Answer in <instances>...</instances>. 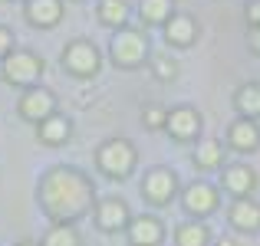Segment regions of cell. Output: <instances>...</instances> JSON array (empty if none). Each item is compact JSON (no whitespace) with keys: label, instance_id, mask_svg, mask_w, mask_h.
I'll list each match as a JSON object with an SVG mask.
<instances>
[{"label":"cell","instance_id":"obj_1","mask_svg":"<svg viewBox=\"0 0 260 246\" xmlns=\"http://www.w3.org/2000/svg\"><path fill=\"white\" fill-rule=\"evenodd\" d=\"M37 203L50 223H79L95 207V184L73 164H56L40 177Z\"/></svg>","mask_w":260,"mask_h":246},{"label":"cell","instance_id":"obj_2","mask_svg":"<svg viewBox=\"0 0 260 246\" xmlns=\"http://www.w3.org/2000/svg\"><path fill=\"white\" fill-rule=\"evenodd\" d=\"M43 72H46V63H43V56L33 53V50H17V46H13V50L0 59V79H4L7 86L20 89V92L30 89V86H40Z\"/></svg>","mask_w":260,"mask_h":246},{"label":"cell","instance_id":"obj_3","mask_svg":"<svg viewBox=\"0 0 260 246\" xmlns=\"http://www.w3.org/2000/svg\"><path fill=\"white\" fill-rule=\"evenodd\" d=\"M152 56V46H148V36L135 26H122L119 33L109 43V59H112L119 69H142Z\"/></svg>","mask_w":260,"mask_h":246},{"label":"cell","instance_id":"obj_4","mask_svg":"<svg viewBox=\"0 0 260 246\" xmlns=\"http://www.w3.org/2000/svg\"><path fill=\"white\" fill-rule=\"evenodd\" d=\"M139 164V151L128 138H109L95 148V168L109 177V181H125Z\"/></svg>","mask_w":260,"mask_h":246},{"label":"cell","instance_id":"obj_5","mask_svg":"<svg viewBox=\"0 0 260 246\" xmlns=\"http://www.w3.org/2000/svg\"><path fill=\"white\" fill-rule=\"evenodd\" d=\"M63 69L76 79H92L102 69V53L92 39H70L63 46Z\"/></svg>","mask_w":260,"mask_h":246},{"label":"cell","instance_id":"obj_6","mask_svg":"<svg viewBox=\"0 0 260 246\" xmlns=\"http://www.w3.org/2000/svg\"><path fill=\"white\" fill-rule=\"evenodd\" d=\"M53 112H59V99L53 89L46 86H30L20 92L17 99V115L23 121H30V125H40L43 118H50Z\"/></svg>","mask_w":260,"mask_h":246},{"label":"cell","instance_id":"obj_7","mask_svg":"<svg viewBox=\"0 0 260 246\" xmlns=\"http://www.w3.org/2000/svg\"><path fill=\"white\" fill-rule=\"evenodd\" d=\"M142 197L148 207H168L178 197V174L168 168H152L142 177Z\"/></svg>","mask_w":260,"mask_h":246},{"label":"cell","instance_id":"obj_8","mask_svg":"<svg viewBox=\"0 0 260 246\" xmlns=\"http://www.w3.org/2000/svg\"><path fill=\"white\" fill-rule=\"evenodd\" d=\"M181 207H184V214H191L194 220H204V217H211L221 207V190L208 181H191L188 187L181 190Z\"/></svg>","mask_w":260,"mask_h":246},{"label":"cell","instance_id":"obj_9","mask_svg":"<svg viewBox=\"0 0 260 246\" xmlns=\"http://www.w3.org/2000/svg\"><path fill=\"white\" fill-rule=\"evenodd\" d=\"M92 220L102 233H122L128 227V220H132V210H128V203L122 197H102L92 207Z\"/></svg>","mask_w":260,"mask_h":246},{"label":"cell","instance_id":"obj_10","mask_svg":"<svg viewBox=\"0 0 260 246\" xmlns=\"http://www.w3.org/2000/svg\"><path fill=\"white\" fill-rule=\"evenodd\" d=\"M204 121H201V112L191 105H178V108H168V121H165V132L172 135L178 145H188V141H198Z\"/></svg>","mask_w":260,"mask_h":246},{"label":"cell","instance_id":"obj_11","mask_svg":"<svg viewBox=\"0 0 260 246\" xmlns=\"http://www.w3.org/2000/svg\"><path fill=\"white\" fill-rule=\"evenodd\" d=\"M257 171L250 168V164H228V168L221 171V190H228V197H254L257 190Z\"/></svg>","mask_w":260,"mask_h":246},{"label":"cell","instance_id":"obj_12","mask_svg":"<svg viewBox=\"0 0 260 246\" xmlns=\"http://www.w3.org/2000/svg\"><path fill=\"white\" fill-rule=\"evenodd\" d=\"M125 233H128V246H161L165 243V223L155 214H142L128 220Z\"/></svg>","mask_w":260,"mask_h":246},{"label":"cell","instance_id":"obj_13","mask_svg":"<svg viewBox=\"0 0 260 246\" xmlns=\"http://www.w3.org/2000/svg\"><path fill=\"white\" fill-rule=\"evenodd\" d=\"M23 17L33 30H53V26L63 23L66 7L63 0H23Z\"/></svg>","mask_w":260,"mask_h":246},{"label":"cell","instance_id":"obj_14","mask_svg":"<svg viewBox=\"0 0 260 246\" xmlns=\"http://www.w3.org/2000/svg\"><path fill=\"white\" fill-rule=\"evenodd\" d=\"M228 148L231 151H237V154H254L257 148H260V121L257 118H237V121H231L228 125Z\"/></svg>","mask_w":260,"mask_h":246},{"label":"cell","instance_id":"obj_15","mask_svg":"<svg viewBox=\"0 0 260 246\" xmlns=\"http://www.w3.org/2000/svg\"><path fill=\"white\" fill-rule=\"evenodd\" d=\"M161 33H165V43L175 46V50H188V46H194L198 39V20L191 17V13H172V17L161 23Z\"/></svg>","mask_w":260,"mask_h":246},{"label":"cell","instance_id":"obj_16","mask_svg":"<svg viewBox=\"0 0 260 246\" xmlns=\"http://www.w3.org/2000/svg\"><path fill=\"white\" fill-rule=\"evenodd\" d=\"M70 138H73V121L63 112H53L50 118H43L37 125V141L46 148H63Z\"/></svg>","mask_w":260,"mask_h":246},{"label":"cell","instance_id":"obj_17","mask_svg":"<svg viewBox=\"0 0 260 246\" xmlns=\"http://www.w3.org/2000/svg\"><path fill=\"white\" fill-rule=\"evenodd\" d=\"M228 220L237 233H260V203L254 197H237L228 210Z\"/></svg>","mask_w":260,"mask_h":246},{"label":"cell","instance_id":"obj_18","mask_svg":"<svg viewBox=\"0 0 260 246\" xmlns=\"http://www.w3.org/2000/svg\"><path fill=\"white\" fill-rule=\"evenodd\" d=\"M191 161H194L198 171H221L224 168V141L198 138L194 151H191Z\"/></svg>","mask_w":260,"mask_h":246},{"label":"cell","instance_id":"obj_19","mask_svg":"<svg viewBox=\"0 0 260 246\" xmlns=\"http://www.w3.org/2000/svg\"><path fill=\"white\" fill-rule=\"evenodd\" d=\"M95 13H99V23H102V26H112V30L128 26V17H132V10H128V0H99Z\"/></svg>","mask_w":260,"mask_h":246},{"label":"cell","instance_id":"obj_20","mask_svg":"<svg viewBox=\"0 0 260 246\" xmlns=\"http://www.w3.org/2000/svg\"><path fill=\"white\" fill-rule=\"evenodd\" d=\"M175 246H211V227L204 220H184L175 230Z\"/></svg>","mask_w":260,"mask_h":246},{"label":"cell","instance_id":"obj_21","mask_svg":"<svg viewBox=\"0 0 260 246\" xmlns=\"http://www.w3.org/2000/svg\"><path fill=\"white\" fill-rule=\"evenodd\" d=\"M234 108L244 118H257L260 121V82H244L234 95Z\"/></svg>","mask_w":260,"mask_h":246},{"label":"cell","instance_id":"obj_22","mask_svg":"<svg viewBox=\"0 0 260 246\" xmlns=\"http://www.w3.org/2000/svg\"><path fill=\"white\" fill-rule=\"evenodd\" d=\"M40 246H83V233L76 230V223H50Z\"/></svg>","mask_w":260,"mask_h":246},{"label":"cell","instance_id":"obj_23","mask_svg":"<svg viewBox=\"0 0 260 246\" xmlns=\"http://www.w3.org/2000/svg\"><path fill=\"white\" fill-rule=\"evenodd\" d=\"M175 13V0H139V20L145 26H161Z\"/></svg>","mask_w":260,"mask_h":246},{"label":"cell","instance_id":"obj_24","mask_svg":"<svg viewBox=\"0 0 260 246\" xmlns=\"http://www.w3.org/2000/svg\"><path fill=\"white\" fill-rule=\"evenodd\" d=\"M148 66H152V72L158 76L161 82H172V79H178V59H172L168 53H152L148 56Z\"/></svg>","mask_w":260,"mask_h":246},{"label":"cell","instance_id":"obj_25","mask_svg":"<svg viewBox=\"0 0 260 246\" xmlns=\"http://www.w3.org/2000/svg\"><path fill=\"white\" fill-rule=\"evenodd\" d=\"M165 121H168V108L165 105L148 102V105L142 108V125H145L148 132H165Z\"/></svg>","mask_w":260,"mask_h":246},{"label":"cell","instance_id":"obj_26","mask_svg":"<svg viewBox=\"0 0 260 246\" xmlns=\"http://www.w3.org/2000/svg\"><path fill=\"white\" fill-rule=\"evenodd\" d=\"M13 46H17V39H13V30H10V26H4V23H0V59H4L7 53L13 50Z\"/></svg>","mask_w":260,"mask_h":246},{"label":"cell","instance_id":"obj_27","mask_svg":"<svg viewBox=\"0 0 260 246\" xmlns=\"http://www.w3.org/2000/svg\"><path fill=\"white\" fill-rule=\"evenodd\" d=\"M244 17H247V26H260V0H247Z\"/></svg>","mask_w":260,"mask_h":246},{"label":"cell","instance_id":"obj_28","mask_svg":"<svg viewBox=\"0 0 260 246\" xmlns=\"http://www.w3.org/2000/svg\"><path fill=\"white\" fill-rule=\"evenodd\" d=\"M247 46H250V53H257V56H260V26H250V33H247Z\"/></svg>","mask_w":260,"mask_h":246},{"label":"cell","instance_id":"obj_29","mask_svg":"<svg viewBox=\"0 0 260 246\" xmlns=\"http://www.w3.org/2000/svg\"><path fill=\"white\" fill-rule=\"evenodd\" d=\"M217 246H237V240H234V236H221V240H217Z\"/></svg>","mask_w":260,"mask_h":246},{"label":"cell","instance_id":"obj_30","mask_svg":"<svg viewBox=\"0 0 260 246\" xmlns=\"http://www.w3.org/2000/svg\"><path fill=\"white\" fill-rule=\"evenodd\" d=\"M13 246H40V243H33V240H20V243H13Z\"/></svg>","mask_w":260,"mask_h":246}]
</instances>
